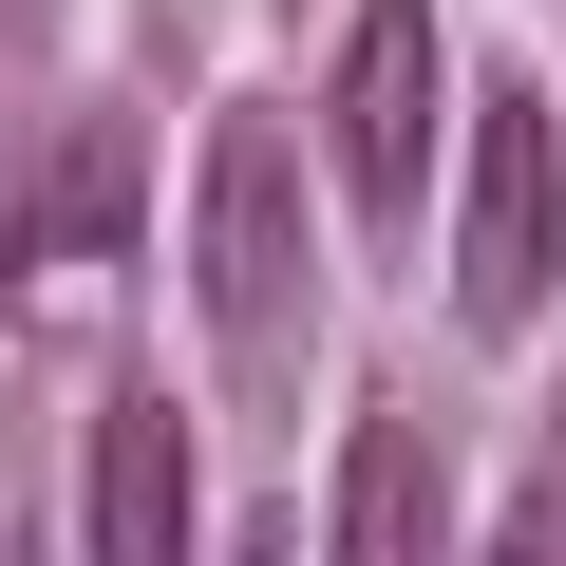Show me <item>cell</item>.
Wrapping results in <instances>:
<instances>
[{"label": "cell", "instance_id": "obj_8", "mask_svg": "<svg viewBox=\"0 0 566 566\" xmlns=\"http://www.w3.org/2000/svg\"><path fill=\"white\" fill-rule=\"evenodd\" d=\"M20 20H57V0H0V39H20Z\"/></svg>", "mask_w": 566, "mask_h": 566}, {"label": "cell", "instance_id": "obj_6", "mask_svg": "<svg viewBox=\"0 0 566 566\" xmlns=\"http://www.w3.org/2000/svg\"><path fill=\"white\" fill-rule=\"evenodd\" d=\"M434 510H453V472H434V416H359L340 434V510H322V547L340 566H434Z\"/></svg>", "mask_w": 566, "mask_h": 566}, {"label": "cell", "instance_id": "obj_9", "mask_svg": "<svg viewBox=\"0 0 566 566\" xmlns=\"http://www.w3.org/2000/svg\"><path fill=\"white\" fill-rule=\"evenodd\" d=\"M491 566H528V547H491Z\"/></svg>", "mask_w": 566, "mask_h": 566}, {"label": "cell", "instance_id": "obj_4", "mask_svg": "<svg viewBox=\"0 0 566 566\" xmlns=\"http://www.w3.org/2000/svg\"><path fill=\"white\" fill-rule=\"evenodd\" d=\"M434 114H453L434 0H359L340 95H322V133H340V189H359V208H416V170H434Z\"/></svg>", "mask_w": 566, "mask_h": 566}, {"label": "cell", "instance_id": "obj_7", "mask_svg": "<svg viewBox=\"0 0 566 566\" xmlns=\"http://www.w3.org/2000/svg\"><path fill=\"white\" fill-rule=\"evenodd\" d=\"M227 566H303V528H227Z\"/></svg>", "mask_w": 566, "mask_h": 566}, {"label": "cell", "instance_id": "obj_5", "mask_svg": "<svg viewBox=\"0 0 566 566\" xmlns=\"http://www.w3.org/2000/svg\"><path fill=\"white\" fill-rule=\"evenodd\" d=\"M95 566H189V397H95Z\"/></svg>", "mask_w": 566, "mask_h": 566}, {"label": "cell", "instance_id": "obj_3", "mask_svg": "<svg viewBox=\"0 0 566 566\" xmlns=\"http://www.w3.org/2000/svg\"><path fill=\"white\" fill-rule=\"evenodd\" d=\"M151 227V114L133 95H76L20 133V170H0V264L20 283H76V264H133Z\"/></svg>", "mask_w": 566, "mask_h": 566}, {"label": "cell", "instance_id": "obj_1", "mask_svg": "<svg viewBox=\"0 0 566 566\" xmlns=\"http://www.w3.org/2000/svg\"><path fill=\"white\" fill-rule=\"evenodd\" d=\"M189 303H208L227 359H303L322 227H303V133H283V114H227L208 170H189Z\"/></svg>", "mask_w": 566, "mask_h": 566}, {"label": "cell", "instance_id": "obj_2", "mask_svg": "<svg viewBox=\"0 0 566 566\" xmlns=\"http://www.w3.org/2000/svg\"><path fill=\"white\" fill-rule=\"evenodd\" d=\"M547 283H566V133H547L528 76H491L472 95V189H453V322L528 340Z\"/></svg>", "mask_w": 566, "mask_h": 566}]
</instances>
